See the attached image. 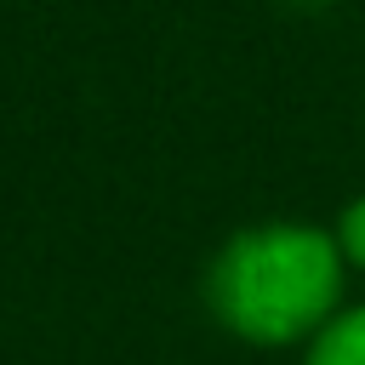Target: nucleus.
Wrapping results in <instances>:
<instances>
[{
	"label": "nucleus",
	"mask_w": 365,
	"mask_h": 365,
	"mask_svg": "<svg viewBox=\"0 0 365 365\" xmlns=\"http://www.w3.org/2000/svg\"><path fill=\"white\" fill-rule=\"evenodd\" d=\"M331 234H336V245H342L348 268H365V194H354V200L336 211Z\"/></svg>",
	"instance_id": "nucleus-3"
},
{
	"label": "nucleus",
	"mask_w": 365,
	"mask_h": 365,
	"mask_svg": "<svg viewBox=\"0 0 365 365\" xmlns=\"http://www.w3.org/2000/svg\"><path fill=\"white\" fill-rule=\"evenodd\" d=\"M348 257L331 228L302 217H274L234 228L205 262L211 319L251 348L314 342L342 314Z\"/></svg>",
	"instance_id": "nucleus-1"
},
{
	"label": "nucleus",
	"mask_w": 365,
	"mask_h": 365,
	"mask_svg": "<svg viewBox=\"0 0 365 365\" xmlns=\"http://www.w3.org/2000/svg\"><path fill=\"white\" fill-rule=\"evenodd\" d=\"M302 365H365V302L342 308L302 354Z\"/></svg>",
	"instance_id": "nucleus-2"
},
{
	"label": "nucleus",
	"mask_w": 365,
	"mask_h": 365,
	"mask_svg": "<svg viewBox=\"0 0 365 365\" xmlns=\"http://www.w3.org/2000/svg\"><path fill=\"white\" fill-rule=\"evenodd\" d=\"M285 6H297V11H325L331 0H285Z\"/></svg>",
	"instance_id": "nucleus-4"
}]
</instances>
